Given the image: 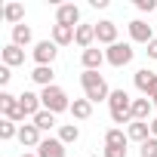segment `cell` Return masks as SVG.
Segmentation results:
<instances>
[{
    "mask_svg": "<svg viewBox=\"0 0 157 157\" xmlns=\"http://www.w3.org/2000/svg\"><path fill=\"white\" fill-rule=\"evenodd\" d=\"M80 86H83V99H90V102H108L111 99V90H108L105 77L99 71H83L80 74Z\"/></svg>",
    "mask_w": 157,
    "mask_h": 157,
    "instance_id": "cell-1",
    "label": "cell"
},
{
    "mask_svg": "<svg viewBox=\"0 0 157 157\" xmlns=\"http://www.w3.org/2000/svg\"><path fill=\"white\" fill-rule=\"evenodd\" d=\"M108 108H111V120L114 123H132V99H129L126 90H111Z\"/></svg>",
    "mask_w": 157,
    "mask_h": 157,
    "instance_id": "cell-2",
    "label": "cell"
},
{
    "mask_svg": "<svg viewBox=\"0 0 157 157\" xmlns=\"http://www.w3.org/2000/svg\"><path fill=\"white\" fill-rule=\"evenodd\" d=\"M40 102H43V111H52V114H62V111H71V102H68V96H65V90L62 86H46L43 93H40Z\"/></svg>",
    "mask_w": 157,
    "mask_h": 157,
    "instance_id": "cell-3",
    "label": "cell"
},
{
    "mask_svg": "<svg viewBox=\"0 0 157 157\" xmlns=\"http://www.w3.org/2000/svg\"><path fill=\"white\" fill-rule=\"evenodd\" d=\"M0 111H3V117L6 120H13V123H22L25 120V114H22V105H19V96H13V93H0Z\"/></svg>",
    "mask_w": 157,
    "mask_h": 157,
    "instance_id": "cell-4",
    "label": "cell"
},
{
    "mask_svg": "<svg viewBox=\"0 0 157 157\" xmlns=\"http://www.w3.org/2000/svg\"><path fill=\"white\" fill-rule=\"evenodd\" d=\"M105 59H108V65L123 68V65H129V62H132V46H129V43H114V46H108V49H105Z\"/></svg>",
    "mask_w": 157,
    "mask_h": 157,
    "instance_id": "cell-5",
    "label": "cell"
},
{
    "mask_svg": "<svg viewBox=\"0 0 157 157\" xmlns=\"http://www.w3.org/2000/svg\"><path fill=\"white\" fill-rule=\"evenodd\" d=\"M31 56H34V62H37V65H52V62H56V56H59V46H56L52 40H40V43L31 49Z\"/></svg>",
    "mask_w": 157,
    "mask_h": 157,
    "instance_id": "cell-6",
    "label": "cell"
},
{
    "mask_svg": "<svg viewBox=\"0 0 157 157\" xmlns=\"http://www.w3.org/2000/svg\"><path fill=\"white\" fill-rule=\"evenodd\" d=\"M77 22H80V10H77L74 3H62L56 10V25H68V28H77Z\"/></svg>",
    "mask_w": 157,
    "mask_h": 157,
    "instance_id": "cell-7",
    "label": "cell"
},
{
    "mask_svg": "<svg viewBox=\"0 0 157 157\" xmlns=\"http://www.w3.org/2000/svg\"><path fill=\"white\" fill-rule=\"evenodd\" d=\"M19 105H22V114H25V117H37V114L43 111L40 96H37V93H28V90L19 96Z\"/></svg>",
    "mask_w": 157,
    "mask_h": 157,
    "instance_id": "cell-8",
    "label": "cell"
},
{
    "mask_svg": "<svg viewBox=\"0 0 157 157\" xmlns=\"http://www.w3.org/2000/svg\"><path fill=\"white\" fill-rule=\"evenodd\" d=\"M129 37H132L136 43H151V40H154V31H151V25H148V22L132 19V22H129Z\"/></svg>",
    "mask_w": 157,
    "mask_h": 157,
    "instance_id": "cell-9",
    "label": "cell"
},
{
    "mask_svg": "<svg viewBox=\"0 0 157 157\" xmlns=\"http://www.w3.org/2000/svg\"><path fill=\"white\" fill-rule=\"evenodd\" d=\"M96 40L105 43V46H114V43H117V25H114L111 19L99 22V25H96Z\"/></svg>",
    "mask_w": 157,
    "mask_h": 157,
    "instance_id": "cell-10",
    "label": "cell"
},
{
    "mask_svg": "<svg viewBox=\"0 0 157 157\" xmlns=\"http://www.w3.org/2000/svg\"><path fill=\"white\" fill-rule=\"evenodd\" d=\"M126 136H129V142L145 145V142L151 139V120H132V123H129V129H126Z\"/></svg>",
    "mask_w": 157,
    "mask_h": 157,
    "instance_id": "cell-11",
    "label": "cell"
},
{
    "mask_svg": "<svg viewBox=\"0 0 157 157\" xmlns=\"http://www.w3.org/2000/svg\"><path fill=\"white\" fill-rule=\"evenodd\" d=\"M19 142L25 145V148H40V129L34 126V123H22L19 126Z\"/></svg>",
    "mask_w": 157,
    "mask_h": 157,
    "instance_id": "cell-12",
    "label": "cell"
},
{
    "mask_svg": "<svg viewBox=\"0 0 157 157\" xmlns=\"http://www.w3.org/2000/svg\"><path fill=\"white\" fill-rule=\"evenodd\" d=\"M37 157H65L62 139H59V136H56V139H43L40 148H37Z\"/></svg>",
    "mask_w": 157,
    "mask_h": 157,
    "instance_id": "cell-13",
    "label": "cell"
},
{
    "mask_svg": "<svg viewBox=\"0 0 157 157\" xmlns=\"http://www.w3.org/2000/svg\"><path fill=\"white\" fill-rule=\"evenodd\" d=\"M93 40H96V25H77L74 31V43L80 49H93Z\"/></svg>",
    "mask_w": 157,
    "mask_h": 157,
    "instance_id": "cell-14",
    "label": "cell"
},
{
    "mask_svg": "<svg viewBox=\"0 0 157 157\" xmlns=\"http://www.w3.org/2000/svg\"><path fill=\"white\" fill-rule=\"evenodd\" d=\"M80 62H83V68H86V71H99V68H102V62H108V59H105V52H102L99 46H93V49H83Z\"/></svg>",
    "mask_w": 157,
    "mask_h": 157,
    "instance_id": "cell-15",
    "label": "cell"
},
{
    "mask_svg": "<svg viewBox=\"0 0 157 157\" xmlns=\"http://www.w3.org/2000/svg\"><path fill=\"white\" fill-rule=\"evenodd\" d=\"M22 62H25V49L16 46V43H6V46H3V65H6V68H16V65H22Z\"/></svg>",
    "mask_w": 157,
    "mask_h": 157,
    "instance_id": "cell-16",
    "label": "cell"
},
{
    "mask_svg": "<svg viewBox=\"0 0 157 157\" xmlns=\"http://www.w3.org/2000/svg\"><path fill=\"white\" fill-rule=\"evenodd\" d=\"M154 80H157V74H154V71H148V68L136 71V90H139V93H145V99H148V93H151Z\"/></svg>",
    "mask_w": 157,
    "mask_h": 157,
    "instance_id": "cell-17",
    "label": "cell"
},
{
    "mask_svg": "<svg viewBox=\"0 0 157 157\" xmlns=\"http://www.w3.org/2000/svg\"><path fill=\"white\" fill-rule=\"evenodd\" d=\"M74 31L77 28H68V25H52V43L56 46H68L74 40Z\"/></svg>",
    "mask_w": 157,
    "mask_h": 157,
    "instance_id": "cell-18",
    "label": "cell"
},
{
    "mask_svg": "<svg viewBox=\"0 0 157 157\" xmlns=\"http://www.w3.org/2000/svg\"><path fill=\"white\" fill-rule=\"evenodd\" d=\"M31 80H34V83H40L43 90H46V86H52V65H37V68L31 71Z\"/></svg>",
    "mask_w": 157,
    "mask_h": 157,
    "instance_id": "cell-19",
    "label": "cell"
},
{
    "mask_svg": "<svg viewBox=\"0 0 157 157\" xmlns=\"http://www.w3.org/2000/svg\"><path fill=\"white\" fill-rule=\"evenodd\" d=\"M3 19L16 28V25H22V19H25V6L22 3H6L3 6Z\"/></svg>",
    "mask_w": 157,
    "mask_h": 157,
    "instance_id": "cell-20",
    "label": "cell"
},
{
    "mask_svg": "<svg viewBox=\"0 0 157 157\" xmlns=\"http://www.w3.org/2000/svg\"><path fill=\"white\" fill-rule=\"evenodd\" d=\"M151 99H132V120H148L151 117Z\"/></svg>",
    "mask_w": 157,
    "mask_h": 157,
    "instance_id": "cell-21",
    "label": "cell"
},
{
    "mask_svg": "<svg viewBox=\"0 0 157 157\" xmlns=\"http://www.w3.org/2000/svg\"><path fill=\"white\" fill-rule=\"evenodd\" d=\"M71 114H74L77 120H86V117L93 114V102H90V99H74V102H71Z\"/></svg>",
    "mask_w": 157,
    "mask_h": 157,
    "instance_id": "cell-22",
    "label": "cell"
},
{
    "mask_svg": "<svg viewBox=\"0 0 157 157\" xmlns=\"http://www.w3.org/2000/svg\"><path fill=\"white\" fill-rule=\"evenodd\" d=\"M126 142H129V136L123 129H117V126L105 132V145H111V148H126Z\"/></svg>",
    "mask_w": 157,
    "mask_h": 157,
    "instance_id": "cell-23",
    "label": "cell"
},
{
    "mask_svg": "<svg viewBox=\"0 0 157 157\" xmlns=\"http://www.w3.org/2000/svg\"><path fill=\"white\" fill-rule=\"evenodd\" d=\"M59 139H62V145L77 142V139H80V129H77V123H62V126H59Z\"/></svg>",
    "mask_w": 157,
    "mask_h": 157,
    "instance_id": "cell-24",
    "label": "cell"
},
{
    "mask_svg": "<svg viewBox=\"0 0 157 157\" xmlns=\"http://www.w3.org/2000/svg\"><path fill=\"white\" fill-rule=\"evenodd\" d=\"M13 43H16V46H28V43H31V28H28L25 22L13 28Z\"/></svg>",
    "mask_w": 157,
    "mask_h": 157,
    "instance_id": "cell-25",
    "label": "cell"
},
{
    "mask_svg": "<svg viewBox=\"0 0 157 157\" xmlns=\"http://www.w3.org/2000/svg\"><path fill=\"white\" fill-rule=\"evenodd\" d=\"M34 126H37L40 132H43V129H52V126H56V114H52V111H40V114L34 117Z\"/></svg>",
    "mask_w": 157,
    "mask_h": 157,
    "instance_id": "cell-26",
    "label": "cell"
},
{
    "mask_svg": "<svg viewBox=\"0 0 157 157\" xmlns=\"http://www.w3.org/2000/svg\"><path fill=\"white\" fill-rule=\"evenodd\" d=\"M0 139H3V142L19 139V129H16V123H13V120H0Z\"/></svg>",
    "mask_w": 157,
    "mask_h": 157,
    "instance_id": "cell-27",
    "label": "cell"
},
{
    "mask_svg": "<svg viewBox=\"0 0 157 157\" xmlns=\"http://www.w3.org/2000/svg\"><path fill=\"white\" fill-rule=\"evenodd\" d=\"M139 157H157V139H154V136L139 148Z\"/></svg>",
    "mask_w": 157,
    "mask_h": 157,
    "instance_id": "cell-28",
    "label": "cell"
},
{
    "mask_svg": "<svg viewBox=\"0 0 157 157\" xmlns=\"http://www.w3.org/2000/svg\"><path fill=\"white\" fill-rule=\"evenodd\" d=\"M139 13H157V0H136Z\"/></svg>",
    "mask_w": 157,
    "mask_h": 157,
    "instance_id": "cell-29",
    "label": "cell"
},
{
    "mask_svg": "<svg viewBox=\"0 0 157 157\" xmlns=\"http://www.w3.org/2000/svg\"><path fill=\"white\" fill-rule=\"evenodd\" d=\"M105 157H126V148H111V145H105Z\"/></svg>",
    "mask_w": 157,
    "mask_h": 157,
    "instance_id": "cell-30",
    "label": "cell"
},
{
    "mask_svg": "<svg viewBox=\"0 0 157 157\" xmlns=\"http://www.w3.org/2000/svg\"><path fill=\"white\" fill-rule=\"evenodd\" d=\"M10 80H13V71H10V68L3 65V68H0V86H6Z\"/></svg>",
    "mask_w": 157,
    "mask_h": 157,
    "instance_id": "cell-31",
    "label": "cell"
},
{
    "mask_svg": "<svg viewBox=\"0 0 157 157\" xmlns=\"http://www.w3.org/2000/svg\"><path fill=\"white\" fill-rule=\"evenodd\" d=\"M145 52H148V59H154V62H157V37L148 43V49H145Z\"/></svg>",
    "mask_w": 157,
    "mask_h": 157,
    "instance_id": "cell-32",
    "label": "cell"
},
{
    "mask_svg": "<svg viewBox=\"0 0 157 157\" xmlns=\"http://www.w3.org/2000/svg\"><path fill=\"white\" fill-rule=\"evenodd\" d=\"M151 136L157 139V120H151Z\"/></svg>",
    "mask_w": 157,
    "mask_h": 157,
    "instance_id": "cell-33",
    "label": "cell"
},
{
    "mask_svg": "<svg viewBox=\"0 0 157 157\" xmlns=\"http://www.w3.org/2000/svg\"><path fill=\"white\" fill-rule=\"evenodd\" d=\"M22 157H37V154H22Z\"/></svg>",
    "mask_w": 157,
    "mask_h": 157,
    "instance_id": "cell-34",
    "label": "cell"
},
{
    "mask_svg": "<svg viewBox=\"0 0 157 157\" xmlns=\"http://www.w3.org/2000/svg\"><path fill=\"white\" fill-rule=\"evenodd\" d=\"M154 105H157V99H154Z\"/></svg>",
    "mask_w": 157,
    "mask_h": 157,
    "instance_id": "cell-35",
    "label": "cell"
}]
</instances>
